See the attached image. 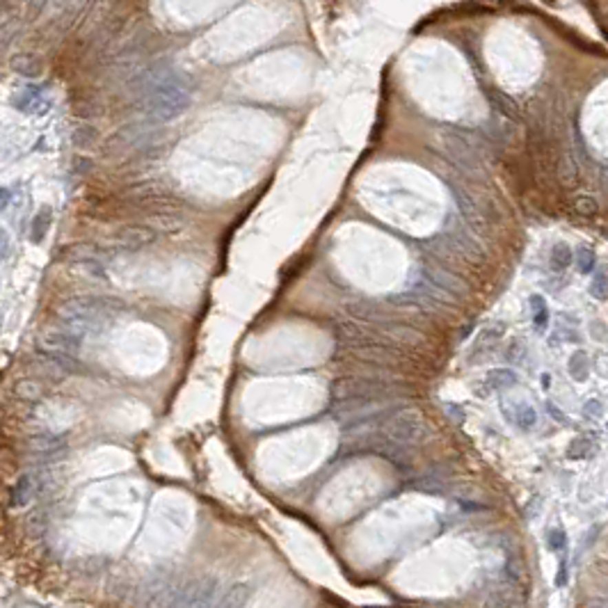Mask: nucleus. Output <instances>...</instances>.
<instances>
[{"mask_svg": "<svg viewBox=\"0 0 608 608\" xmlns=\"http://www.w3.org/2000/svg\"><path fill=\"white\" fill-rule=\"evenodd\" d=\"M53 224V211L48 209V206H41L37 216L32 218V231H30V240L34 242V245H39V242H44L48 229H51Z\"/></svg>", "mask_w": 608, "mask_h": 608, "instance_id": "nucleus-5", "label": "nucleus"}, {"mask_svg": "<svg viewBox=\"0 0 608 608\" xmlns=\"http://www.w3.org/2000/svg\"><path fill=\"white\" fill-rule=\"evenodd\" d=\"M547 547H549V552H554V554L565 552V547H567V535H565L563 528H552V531L547 533Z\"/></svg>", "mask_w": 608, "mask_h": 608, "instance_id": "nucleus-14", "label": "nucleus"}, {"mask_svg": "<svg viewBox=\"0 0 608 608\" xmlns=\"http://www.w3.org/2000/svg\"><path fill=\"white\" fill-rule=\"evenodd\" d=\"M391 393V384L375 377H346V380L334 382L332 396L339 403H366L375 396H387Z\"/></svg>", "mask_w": 608, "mask_h": 608, "instance_id": "nucleus-2", "label": "nucleus"}, {"mask_svg": "<svg viewBox=\"0 0 608 608\" xmlns=\"http://www.w3.org/2000/svg\"><path fill=\"white\" fill-rule=\"evenodd\" d=\"M556 585H560V588H565L567 585V560H560V567H558V576H556Z\"/></svg>", "mask_w": 608, "mask_h": 608, "instance_id": "nucleus-16", "label": "nucleus"}, {"mask_svg": "<svg viewBox=\"0 0 608 608\" xmlns=\"http://www.w3.org/2000/svg\"><path fill=\"white\" fill-rule=\"evenodd\" d=\"M576 266H578V273H581V275L595 273V268H597L595 252L588 249V247H581V249H578V254H576Z\"/></svg>", "mask_w": 608, "mask_h": 608, "instance_id": "nucleus-13", "label": "nucleus"}, {"mask_svg": "<svg viewBox=\"0 0 608 608\" xmlns=\"http://www.w3.org/2000/svg\"><path fill=\"white\" fill-rule=\"evenodd\" d=\"M572 259H574V256H572L569 245H565V242H558V245H554V249H552V268L554 270L563 273L565 268L572 266Z\"/></svg>", "mask_w": 608, "mask_h": 608, "instance_id": "nucleus-9", "label": "nucleus"}, {"mask_svg": "<svg viewBox=\"0 0 608 608\" xmlns=\"http://www.w3.org/2000/svg\"><path fill=\"white\" fill-rule=\"evenodd\" d=\"M389 437L400 443H417L426 437V421L417 412H403L393 417L387 426Z\"/></svg>", "mask_w": 608, "mask_h": 608, "instance_id": "nucleus-3", "label": "nucleus"}, {"mask_svg": "<svg viewBox=\"0 0 608 608\" xmlns=\"http://www.w3.org/2000/svg\"><path fill=\"white\" fill-rule=\"evenodd\" d=\"M588 373H590V361H588V355L585 353H574L569 359V375L574 377L576 382H585L588 380Z\"/></svg>", "mask_w": 608, "mask_h": 608, "instance_id": "nucleus-6", "label": "nucleus"}, {"mask_svg": "<svg viewBox=\"0 0 608 608\" xmlns=\"http://www.w3.org/2000/svg\"><path fill=\"white\" fill-rule=\"evenodd\" d=\"M488 382H490V387H492V389L503 391V389L514 387V384H517V375H514L512 370H507V368L492 370L490 377H488Z\"/></svg>", "mask_w": 608, "mask_h": 608, "instance_id": "nucleus-10", "label": "nucleus"}, {"mask_svg": "<svg viewBox=\"0 0 608 608\" xmlns=\"http://www.w3.org/2000/svg\"><path fill=\"white\" fill-rule=\"evenodd\" d=\"M14 105H17L21 112H28V114L37 112L39 114L48 108V98L44 94V90L37 87V85H30V87H23L17 96H14Z\"/></svg>", "mask_w": 608, "mask_h": 608, "instance_id": "nucleus-4", "label": "nucleus"}, {"mask_svg": "<svg viewBox=\"0 0 608 608\" xmlns=\"http://www.w3.org/2000/svg\"><path fill=\"white\" fill-rule=\"evenodd\" d=\"M17 490H19V494L14 496V503H23L25 501V492H28V478H21V481L17 483Z\"/></svg>", "mask_w": 608, "mask_h": 608, "instance_id": "nucleus-18", "label": "nucleus"}, {"mask_svg": "<svg viewBox=\"0 0 608 608\" xmlns=\"http://www.w3.org/2000/svg\"><path fill=\"white\" fill-rule=\"evenodd\" d=\"M531 309H533V325L538 332H545L547 330V323H549V309H547V302L542 295H533L531 297Z\"/></svg>", "mask_w": 608, "mask_h": 608, "instance_id": "nucleus-8", "label": "nucleus"}, {"mask_svg": "<svg viewBox=\"0 0 608 608\" xmlns=\"http://www.w3.org/2000/svg\"><path fill=\"white\" fill-rule=\"evenodd\" d=\"M590 295L604 302L608 300V268H599L592 273V282H590Z\"/></svg>", "mask_w": 608, "mask_h": 608, "instance_id": "nucleus-7", "label": "nucleus"}, {"mask_svg": "<svg viewBox=\"0 0 608 608\" xmlns=\"http://www.w3.org/2000/svg\"><path fill=\"white\" fill-rule=\"evenodd\" d=\"M514 426L521 428V430H531V428L535 426V421H538V414H535V410L531 405H517L514 407Z\"/></svg>", "mask_w": 608, "mask_h": 608, "instance_id": "nucleus-11", "label": "nucleus"}, {"mask_svg": "<svg viewBox=\"0 0 608 608\" xmlns=\"http://www.w3.org/2000/svg\"><path fill=\"white\" fill-rule=\"evenodd\" d=\"M547 407H549V417H552V419H556V421H560V423H565V417H563V412H560V410H558V407H556V405H552V403H549Z\"/></svg>", "mask_w": 608, "mask_h": 608, "instance_id": "nucleus-20", "label": "nucleus"}, {"mask_svg": "<svg viewBox=\"0 0 608 608\" xmlns=\"http://www.w3.org/2000/svg\"><path fill=\"white\" fill-rule=\"evenodd\" d=\"M10 202H12V190L3 185V188H0V211H5Z\"/></svg>", "mask_w": 608, "mask_h": 608, "instance_id": "nucleus-19", "label": "nucleus"}, {"mask_svg": "<svg viewBox=\"0 0 608 608\" xmlns=\"http://www.w3.org/2000/svg\"><path fill=\"white\" fill-rule=\"evenodd\" d=\"M10 252H12V240H10V233H7L3 227H0V261H5L7 256H10Z\"/></svg>", "mask_w": 608, "mask_h": 608, "instance_id": "nucleus-15", "label": "nucleus"}, {"mask_svg": "<svg viewBox=\"0 0 608 608\" xmlns=\"http://www.w3.org/2000/svg\"><path fill=\"white\" fill-rule=\"evenodd\" d=\"M585 414L588 417H602V403L599 400H590V403H585Z\"/></svg>", "mask_w": 608, "mask_h": 608, "instance_id": "nucleus-17", "label": "nucleus"}, {"mask_svg": "<svg viewBox=\"0 0 608 608\" xmlns=\"http://www.w3.org/2000/svg\"><path fill=\"white\" fill-rule=\"evenodd\" d=\"M190 90L185 87L183 78L176 71H160L147 85L145 105L147 112L156 119H174L190 105Z\"/></svg>", "mask_w": 608, "mask_h": 608, "instance_id": "nucleus-1", "label": "nucleus"}, {"mask_svg": "<svg viewBox=\"0 0 608 608\" xmlns=\"http://www.w3.org/2000/svg\"><path fill=\"white\" fill-rule=\"evenodd\" d=\"M595 443H592L588 437H578L569 443L567 448V457H572V460H585V457H590L592 453H595Z\"/></svg>", "mask_w": 608, "mask_h": 608, "instance_id": "nucleus-12", "label": "nucleus"}]
</instances>
